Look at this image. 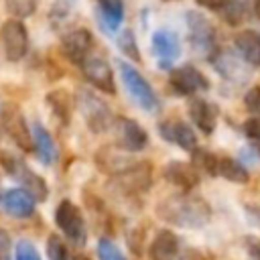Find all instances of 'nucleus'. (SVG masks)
Here are the masks:
<instances>
[{"label":"nucleus","mask_w":260,"mask_h":260,"mask_svg":"<svg viewBox=\"0 0 260 260\" xmlns=\"http://www.w3.org/2000/svg\"><path fill=\"white\" fill-rule=\"evenodd\" d=\"M150 183H152V167H150V162H146V160L134 162L128 171H124L122 175L116 177V185H118L124 193H128V195L148 191Z\"/></svg>","instance_id":"nucleus-12"},{"label":"nucleus","mask_w":260,"mask_h":260,"mask_svg":"<svg viewBox=\"0 0 260 260\" xmlns=\"http://www.w3.org/2000/svg\"><path fill=\"white\" fill-rule=\"evenodd\" d=\"M47 106L53 110V114L59 118V122L67 124L71 120V95L65 89H53L47 93Z\"/></svg>","instance_id":"nucleus-26"},{"label":"nucleus","mask_w":260,"mask_h":260,"mask_svg":"<svg viewBox=\"0 0 260 260\" xmlns=\"http://www.w3.org/2000/svg\"><path fill=\"white\" fill-rule=\"evenodd\" d=\"M219 12H221V18H223L228 24L236 26V24H240V22L246 18L248 6H246L244 0H228V4H225Z\"/></svg>","instance_id":"nucleus-28"},{"label":"nucleus","mask_w":260,"mask_h":260,"mask_svg":"<svg viewBox=\"0 0 260 260\" xmlns=\"http://www.w3.org/2000/svg\"><path fill=\"white\" fill-rule=\"evenodd\" d=\"M95 250H98L100 260H126V256L120 252V248L108 238H100Z\"/></svg>","instance_id":"nucleus-32"},{"label":"nucleus","mask_w":260,"mask_h":260,"mask_svg":"<svg viewBox=\"0 0 260 260\" xmlns=\"http://www.w3.org/2000/svg\"><path fill=\"white\" fill-rule=\"evenodd\" d=\"M95 165H98L104 173H110V175L118 177V175H122L124 171H128V169L134 165V160H132L130 156H126L124 152H120V148L116 150V148H112V146H106V148H102V150L95 154Z\"/></svg>","instance_id":"nucleus-22"},{"label":"nucleus","mask_w":260,"mask_h":260,"mask_svg":"<svg viewBox=\"0 0 260 260\" xmlns=\"http://www.w3.org/2000/svg\"><path fill=\"white\" fill-rule=\"evenodd\" d=\"M211 63H213V67H215V71L223 77V79H228V81H232V83H246L248 79H250V71L244 67V63L236 57V55H232V53H217L213 59H211Z\"/></svg>","instance_id":"nucleus-18"},{"label":"nucleus","mask_w":260,"mask_h":260,"mask_svg":"<svg viewBox=\"0 0 260 260\" xmlns=\"http://www.w3.org/2000/svg\"><path fill=\"white\" fill-rule=\"evenodd\" d=\"M244 106L250 114H254V118H260V87L254 85L246 91L244 95Z\"/></svg>","instance_id":"nucleus-34"},{"label":"nucleus","mask_w":260,"mask_h":260,"mask_svg":"<svg viewBox=\"0 0 260 260\" xmlns=\"http://www.w3.org/2000/svg\"><path fill=\"white\" fill-rule=\"evenodd\" d=\"M246 252L250 260H260V238H246Z\"/></svg>","instance_id":"nucleus-36"},{"label":"nucleus","mask_w":260,"mask_h":260,"mask_svg":"<svg viewBox=\"0 0 260 260\" xmlns=\"http://www.w3.org/2000/svg\"><path fill=\"white\" fill-rule=\"evenodd\" d=\"M234 47L242 61H246L250 67H260V32L246 28L240 30L234 37Z\"/></svg>","instance_id":"nucleus-19"},{"label":"nucleus","mask_w":260,"mask_h":260,"mask_svg":"<svg viewBox=\"0 0 260 260\" xmlns=\"http://www.w3.org/2000/svg\"><path fill=\"white\" fill-rule=\"evenodd\" d=\"M254 14L260 18V0H254Z\"/></svg>","instance_id":"nucleus-39"},{"label":"nucleus","mask_w":260,"mask_h":260,"mask_svg":"<svg viewBox=\"0 0 260 260\" xmlns=\"http://www.w3.org/2000/svg\"><path fill=\"white\" fill-rule=\"evenodd\" d=\"M0 162L2 167L6 169L8 175H12L14 179H18V183L22 185V189L35 199V201H45L47 195H49V187L45 183L43 177H39L37 173H32L20 158L8 154V152H2L0 156Z\"/></svg>","instance_id":"nucleus-5"},{"label":"nucleus","mask_w":260,"mask_h":260,"mask_svg":"<svg viewBox=\"0 0 260 260\" xmlns=\"http://www.w3.org/2000/svg\"><path fill=\"white\" fill-rule=\"evenodd\" d=\"M165 179L169 183H173L175 187L183 189L185 193H189L193 187L199 185V171L191 165V162H183V160H171L165 171H162Z\"/></svg>","instance_id":"nucleus-16"},{"label":"nucleus","mask_w":260,"mask_h":260,"mask_svg":"<svg viewBox=\"0 0 260 260\" xmlns=\"http://www.w3.org/2000/svg\"><path fill=\"white\" fill-rule=\"evenodd\" d=\"M169 83L181 95H195L199 91L209 89L207 77L193 65H183V67L173 69L169 75Z\"/></svg>","instance_id":"nucleus-10"},{"label":"nucleus","mask_w":260,"mask_h":260,"mask_svg":"<svg viewBox=\"0 0 260 260\" xmlns=\"http://www.w3.org/2000/svg\"><path fill=\"white\" fill-rule=\"evenodd\" d=\"M187 18V28H189V41L191 47L205 59H213L219 49H217V35H215V26L211 24V20L207 16H203L201 12L189 10L185 14Z\"/></svg>","instance_id":"nucleus-4"},{"label":"nucleus","mask_w":260,"mask_h":260,"mask_svg":"<svg viewBox=\"0 0 260 260\" xmlns=\"http://www.w3.org/2000/svg\"><path fill=\"white\" fill-rule=\"evenodd\" d=\"M217 175L223 177L225 181H232V183H248V179H250L248 169L240 160H236L232 156H219Z\"/></svg>","instance_id":"nucleus-25"},{"label":"nucleus","mask_w":260,"mask_h":260,"mask_svg":"<svg viewBox=\"0 0 260 260\" xmlns=\"http://www.w3.org/2000/svg\"><path fill=\"white\" fill-rule=\"evenodd\" d=\"M73 260H89V258H87V256H83V254H79V256H75Z\"/></svg>","instance_id":"nucleus-40"},{"label":"nucleus","mask_w":260,"mask_h":260,"mask_svg":"<svg viewBox=\"0 0 260 260\" xmlns=\"http://www.w3.org/2000/svg\"><path fill=\"white\" fill-rule=\"evenodd\" d=\"M156 215L162 221L173 223L177 228L199 230L211 219V207L203 197L177 193V195H169L156 205Z\"/></svg>","instance_id":"nucleus-1"},{"label":"nucleus","mask_w":260,"mask_h":260,"mask_svg":"<svg viewBox=\"0 0 260 260\" xmlns=\"http://www.w3.org/2000/svg\"><path fill=\"white\" fill-rule=\"evenodd\" d=\"M0 203L14 217H30L35 211V199L24 189H6L0 195Z\"/></svg>","instance_id":"nucleus-20"},{"label":"nucleus","mask_w":260,"mask_h":260,"mask_svg":"<svg viewBox=\"0 0 260 260\" xmlns=\"http://www.w3.org/2000/svg\"><path fill=\"white\" fill-rule=\"evenodd\" d=\"M0 39H2V49H4V57L8 61H20L26 51H28V35L26 28L20 20L10 18L2 24L0 28Z\"/></svg>","instance_id":"nucleus-9"},{"label":"nucleus","mask_w":260,"mask_h":260,"mask_svg":"<svg viewBox=\"0 0 260 260\" xmlns=\"http://www.w3.org/2000/svg\"><path fill=\"white\" fill-rule=\"evenodd\" d=\"M32 146L43 165H53L57 160V146H55L49 130L39 122H35V126H32Z\"/></svg>","instance_id":"nucleus-23"},{"label":"nucleus","mask_w":260,"mask_h":260,"mask_svg":"<svg viewBox=\"0 0 260 260\" xmlns=\"http://www.w3.org/2000/svg\"><path fill=\"white\" fill-rule=\"evenodd\" d=\"M100 6V20L106 30L114 32L124 20V2L122 0H98Z\"/></svg>","instance_id":"nucleus-24"},{"label":"nucleus","mask_w":260,"mask_h":260,"mask_svg":"<svg viewBox=\"0 0 260 260\" xmlns=\"http://www.w3.org/2000/svg\"><path fill=\"white\" fill-rule=\"evenodd\" d=\"M0 124L4 128V132L10 136V140L24 152H30L35 146H32V132L28 130L26 122H24V116L22 112L12 106V104H6L2 106L0 110Z\"/></svg>","instance_id":"nucleus-8"},{"label":"nucleus","mask_w":260,"mask_h":260,"mask_svg":"<svg viewBox=\"0 0 260 260\" xmlns=\"http://www.w3.org/2000/svg\"><path fill=\"white\" fill-rule=\"evenodd\" d=\"M8 250H10V238L6 232L0 230V260H8Z\"/></svg>","instance_id":"nucleus-37"},{"label":"nucleus","mask_w":260,"mask_h":260,"mask_svg":"<svg viewBox=\"0 0 260 260\" xmlns=\"http://www.w3.org/2000/svg\"><path fill=\"white\" fill-rule=\"evenodd\" d=\"M75 106L81 112V118L91 132H104V130L112 128L114 114H112L110 106L102 98H98L91 89L79 87L75 93Z\"/></svg>","instance_id":"nucleus-2"},{"label":"nucleus","mask_w":260,"mask_h":260,"mask_svg":"<svg viewBox=\"0 0 260 260\" xmlns=\"http://www.w3.org/2000/svg\"><path fill=\"white\" fill-rule=\"evenodd\" d=\"M79 67H81L85 79L91 81L98 89H102L104 93H114V91H116L112 67L108 65V61H106L102 55H87V57L81 61Z\"/></svg>","instance_id":"nucleus-11"},{"label":"nucleus","mask_w":260,"mask_h":260,"mask_svg":"<svg viewBox=\"0 0 260 260\" xmlns=\"http://www.w3.org/2000/svg\"><path fill=\"white\" fill-rule=\"evenodd\" d=\"M4 6H6V12L18 20V18L30 16L37 10L39 0H4Z\"/></svg>","instance_id":"nucleus-30"},{"label":"nucleus","mask_w":260,"mask_h":260,"mask_svg":"<svg viewBox=\"0 0 260 260\" xmlns=\"http://www.w3.org/2000/svg\"><path fill=\"white\" fill-rule=\"evenodd\" d=\"M55 223L65 234V238L69 242H73L75 246H83L85 244V240H87L85 221H83L81 209L73 201L63 199L57 205V209H55Z\"/></svg>","instance_id":"nucleus-6"},{"label":"nucleus","mask_w":260,"mask_h":260,"mask_svg":"<svg viewBox=\"0 0 260 260\" xmlns=\"http://www.w3.org/2000/svg\"><path fill=\"white\" fill-rule=\"evenodd\" d=\"M45 250H47V258L49 260H71L69 248L65 246V242H63V238L59 234H49Z\"/></svg>","instance_id":"nucleus-29"},{"label":"nucleus","mask_w":260,"mask_h":260,"mask_svg":"<svg viewBox=\"0 0 260 260\" xmlns=\"http://www.w3.org/2000/svg\"><path fill=\"white\" fill-rule=\"evenodd\" d=\"M14 260H41L37 248L28 240H18L14 246Z\"/></svg>","instance_id":"nucleus-33"},{"label":"nucleus","mask_w":260,"mask_h":260,"mask_svg":"<svg viewBox=\"0 0 260 260\" xmlns=\"http://www.w3.org/2000/svg\"><path fill=\"white\" fill-rule=\"evenodd\" d=\"M150 260H177L179 258V238L171 230L156 232L154 240L148 246Z\"/></svg>","instance_id":"nucleus-21"},{"label":"nucleus","mask_w":260,"mask_h":260,"mask_svg":"<svg viewBox=\"0 0 260 260\" xmlns=\"http://www.w3.org/2000/svg\"><path fill=\"white\" fill-rule=\"evenodd\" d=\"M91 45L93 39L87 28H75L63 37V53L77 65H81V61L91 55Z\"/></svg>","instance_id":"nucleus-17"},{"label":"nucleus","mask_w":260,"mask_h":260,"mask_svg":"<svg viewBox=\"0 0 260 260\" xmlns=\"http://www.w3.org/2000/svg\"><path fill=\"white\" fill-rule=\"evenodd\" d=\"M244 134L252 140V142H260V118H250V120H246L244 122Z\"/></svg>","instance_id":"nucleus-35"},{"label":"nucleus","mask_w":260,"mask_h":260,"mask_svg":"<svg viewBox=\"0 0 260 260\" xmlns=\"http://www.w3.org/2000/svg\"><path fill=\"white\" fill-rule=\"evenodd\" d=\"M118 49H120L130 61H134V63L140 61V53H138L136 37H134V32H132L130 28H128V30H122V32L118 35Z\"/></svg>","instance_id":"nucleus-31"},{"label":"nucleus","mask_w":260,"mask_h":260,"mask_svg":"<svg viewBox=\"0 0 260 260\" xmlns=\"http://www.w3.org/2000/svg\"><path fill=\"white\" fill-rule=\"evenodd\" d=\"M152 53L158 57V65L169 69L171 63L181 55V43L179 37L173 30H156L152 35Z\"/></svg>","instance_id":"nucleus-14"},{"label":"nucleus","mask_w":260,"mask_h":260,"mask_svg":"<svg viewBox=\"0 0 260 260\" xmlns=\"http://www.w3.org/2000/svg\"><path fill=\"white\" fill-rule=\"evenodd\" d=\"M116 65H118V71H120V79H122L128 95L132 98V102L136 106H140L142 110H146V112L156 110L158 108V98H156L152 85L142 77V73L126 61H118Z\"/></svg>","instance_id":"nucleus-3"},{"label":"nucleus","mask_w":260,"mask_h":260,"mask_svg":"<svg viewBox=\"0 0 260 260\" xmlns=\"http://www.w3.org/2000/svg\"><path fill=\"white\" fill-rule=\"evenodd\" d=\"M195 2L207 10H217V12L228 4V0H195Z\"/></svg>","instance_id":"nucleus-38"},{"label":"nucleus","mask_w":260,"mask_h":260,"mask_svg":"<svg viewBox=\"0 0 260 260\" xmlns=\"http://www.w3.org/2000/svg\"><path fill=\"white\" fill-rule=\"evenodd\" d=\"M158 134L167 142H173L183 150H191L193 152L197 148V136H195L193 128L183 120H177V118L162 120L158 124Z\"/></svg>","instance_id":"nucleus-13"},{"label":"nucleus","mask_w":260,"mask_h":260,"mask_svg":"<svg viewBox=\"0 0 260 260\" xmlns=\"http://www.w3.org/2000/svg\"><path fill=\"white\" fill-rule=\"evenodd\" d=\"M217 160L219 156L205 148H195L191 152V165L197 171H203L205 175H211V177H217Z\"/></svg>","instance_id":"nucleus-27"},{"label":"nucleus","mask_w":260,"mask_h":260,"mask_svg":"<svg viewBox=\"0 0 260 260\" xmlns=\"http://www.w3.org/2000/svg\"><path fill=\"white\" fill-rule=\"evenodd\" d=\"M189 116L193 120V124L203 132V134H211L217 126V116H219V110L215 104L203 100V98H193L189 102Z\"/></svg>","instance_id":"nucleus-15"},{"label":"nucleus","mask_w":260,"mask_h":260,"mask_svg":"<svg viewBox=\"0 0 260 260\" xmlns=\"http://www.w3.org/2000/svg\"><path fill=\"white\" fill-rule=\"evenodd\" d=\"M112 132H114L116 148H120L122 152H138L148 144L146 130L132 118H124V116L114 118Z\"/></svg>","instance_id":"nucleus-7"},{"label":"nucleus","mask_w":260,"mask_h":260,"mask_svg":"<svg viewBox=\"0 0 260 260\" xmlns=\"http://www.w3.org/2000/svg\"><path fill=\"white\" fill-rule=\"evenodd\" d=\"M162 2H177V0H162Z\"/></svg>","instance_id":"nucleus-41"}]
</instances>
